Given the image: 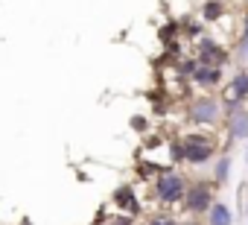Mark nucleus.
Here are the masks:
<instances>
[{
	"label": "nucleus",
	"instance_id": "f257e3e1",
	"mask_svg": "<svg viewBox=\"0 0 248 225\" xmlns=\"http://www.w3.org/2000/svg\"><path fill=\"white\" fill-rule=\"evenodd\" d=\"M187 176L181 170H164L158 178H155V202L164 205V208H172V205H181L184 202V193H187Z\"/></svg>",
	"mask_w": 248,
	"mask_h": 225
},
{
	"label": "nucleus",
	"instance_id": "f03ea898",
	"mask_svg": "<svg viewBox=\"0 0 248 225\" xmlns=\"http://www.w3.org/2000/svg\"><path fill=\"white\" fill-rule=\"evenodd\" d=\"M213 202H216V184L213 181H207V178H190L187 181V193L181 202L187 216H204Z\"/></svg>",
	"mask_w": 248,
	"mask_h": 225
},
{
	"label": "nucleus",
	"instance_id": "7ed1b4c3",
	"mask_svg": "<svg viewBox=\"0 0 248 225\" xmlns=\"http://www.w3.org/2000/svg\"><path fill=\"white\" fill-rule=\"evenodd\" d=\"M181 144H184V164L190 167H204L216 158V144L210 132H190L181 138Z\"/></svg>",
	"mask_w": 248,
	"mask_h": 225
},
{
	"label": "nucleus",
	"instance_id": "20e7f679",
	"mask_svg": "<svg viewBox=\"0 0 248 225\" xmlns=\"http://www.w3.org/2000/svg\"><path fill=\"white\" fill-rule=\"evenodd\" d=\"M222 117V102L213 94H202L196 99H190L187 105V120L193 126H216Z\"/></svg>",
	"mask_w": 248,
	"mask_h": 225
},
{
	"label": "nucleus",
	"instance_id": "39448f33",
	"mask_svg": "<svg viewBox=\"0 0 248 225\" xmlns=\"http://www.w3.org/2000/svg\"><path fill=\"white\" fill-rule=\"evenodd\" d=\"M219 102H222V111H225V114H228V111H233V108H242V105L248 102V70H245V67L233 73V79L225 85Z\"/></svg>",
	"mask_w": 248,
	"mask_h": 225
},
{
	"label": "nucleus",
	"instance_id": "423d86ee",
	"mask_svg": "<svg viewBox=\"0 0 248 225\" xmlns=\"http://www.w3.org/2000/svg\"><path fill=\"white\" fill-rule=\"evenodd\" d=\"M196 59L199 64H207V67H225L228 64V50L207 32H202L196 38Z\"/></svg>",
	"mask_w": 248,
	"mask_h": 225
},
{
	"label": "nucleus",
	"instance_id": "0eeeda50",
	"mask_svg": "<svg viewBox=\"0 0 248 225\" xmlns=\"http://www.w3.org/2000/svg\"><path fill=\"white\" fill-rule=\"evenodd\" d=\"M225 135H228V144L233 141H248V108H233L225 114Z\"/></svg>",
	"mask_w": 248,
	"mask_h": 225
},
{
	"label": "nucleus",
	"instance_id": "6e6552de",
	"mask_svg": "<svg viewBox=\"0 0 248 225\" xmlns=\"http://www.w3.org/2000/svg\"><path fill=\"white\" fill-rule=\"evenodd\" d=\"M111 202H114V208H120L123 213H129V216H135V219H138L140 210H143V205H140V199H138V193H135L132 184H120V187L114 190Z\"/></svg>",
	"mask_w": 248,
	"mask_h": 225
},
{
	"label": "nucleus",
	"instance_id": "1a4fd4ad",
	"mask_svg": "<svg viewBox=\"0 0 248 225\" xmlns=\"http://www.w3.org/2000/svg\"><path fill=\"white\" fill-rule=\"evenodd\" d=\"M190 82H193L196 88L213 91V88H219V82H222V67H207V64H199V67L193 70Z\"/></svg>",
	"mask_w": 248,
	"mask_h": 225
},
{
	"label": "nucleus",
	"instance_id": "9d476101",
	"mask_svg": "<svg viewBox=\"0 0 248 225\" xmlns=\"http://www.w3.org/2000/svg\"><path fill=\"white\" fill-rule=\"evenodd\" d=\"M204 225H233V210L222 199H216L210 205V210L204 213Z\"/></svg>",
	"mask_w": 248,
	"mask_h": 225
},
{
	"label": "nucleus",
	"instance_id": "9b49d317",
	"mask_svg": "<svg viewBox=\"0 0 248 225\" xmlns=\"http://www.w3.org/2000/svg\"><path fill=\"white\" fill-rule=\"evenodd\" d=\"M222 15H225V3H222V0H204L202 9H199L202 24H216V21H222Z\"/></svg>",
	"mask_w": 248,
	"mask_h": 225
},
{
	"label": "nucleus",
	"instance_id": "f8f14e48",
	"mask_svg": "<svg viewBox=\"0 0 248 225\" xmlns=\"http://www.w3.org/2000/svg\"><path fill=\"white\" fill-rule=\"evenodd\" d=\"M228 178H231V155L222 152L216 158V167H213V184L222 187V184H228Z\"/></svg>",
	"mask_w": 248,
	"mask_h": 225
},
{
	"label": "nucleus",
	"instance_id": "ddd939ff",
	"mask_svg": "<svg viewBox=\"0 0 248 225\" xmlns=\"http://www.w3.org/2000/svg\"><path fill=\"white\" fill-rule=\"evenodd\" d=\"M143 225H178V219H175L172 213H167V210H158V213H152Z\"/></svg>",
	"mask_w": 248,
	"mask_h": 225
},
{
	"label": "nucleus",
	"instance_id": "4468645a",
	"mask_svg": "<svg viewBox=\"0 0 248 225\" xmlns=\"http://www.w3.org/2000/svg\"><path fill=\"white\" fill-rule=\"evenodd\" d=\"M170 161L172 164H184V144H181V138L170 141Z\"/></svg>",
	"mask_w": 248,
	"mask_h": 225
},
{
	"label": "nucleus",
	"instance_id": "2eb2a0df",
	"mask_svg": "<svg viewBox=\"0 0 248 225\" xmlns=\"http://www.w3.org/2000/svg\"><path fill=\"white\" fill-rule=\"evenodd\" d=\"M233 56H236V62H242V64L248 62V35H239V38H236V53H233Z\"/></svg>",
	"mask_w": 248,
	"mask_h": 225
},
{
	"label": "nucleus",
	"instance_id": "dca6fc26",
	"mask_svg": "<svg viewBox=\"0 0 248 225\" xmlns=\"http://www.w3.org/2000/svg\"><path fill=\"white\" fill-rule=\"evenodd\" d=\"M102 225H138V219L129 213H117V216H108V222H102Z\"/></svg>",
	"mask_w": 248,
	"mask_h": 225
},
{
	"label": "nucleus",
	"instance_id": "f3484780",
	"mask_svg": "<svg viewBox=\"0 0 248 225\" xmlns=\"http://www.w3.org/2000/svg\"><path fill=\"white\" fill-rule=\"evenodd\" d=\"M129 123H132V129H135V132H140V135H143V132H149V120H146L143 114H135Z\"/></svg>",
	"mask_w": 248,
	"mask_h": 225
},
{
	"label": "nucleus",
	"instance_id": "a211bd4d",
	"mask_svg": "<svg viewBox=\"0 0 248 225\" xmlns=\"http://www.w3.org/2000/svg\"><path fill=\"white\" fill-rule=\"evenodd\" d=\"M178 225H204V222H202V216H184V219H178Z\"/></svg>",
	"mask_w": 248,
	"mask_h": 225
},
{
	"label": "nucleus",
	"instance_id": "6ab92c4d",
	"mask_svg": "<svg viewBox=\"0 0 248 225\" xmlns=\"http://www.w3.org/2000/svg\"><path fill=\"white\" fill-rule=\"evenodd\" d=\"M239 35H248V12H245V18H242V32Z\"/></svg>",
	"mask_w": 248,
	"mask_h": 225
},
{
	"label": "nucleus",
	"instance_id": "aec40b11",
	"mask_svg": "<svg viewBox=\"0 0 248 225\" xmlns=\"http://www.w3.org/2000/svg\"><path fill=\"white\" fill-rule=\"evenodd\" d=\"M18 225H35V222H32V219H27V216H24V219H21V222H18Z\"/></svg>",
	"mask_w": 248,
	"mask_h": 225
},
{
	"label": "nucleus",
	"instance_id": "412c9836",
	"mask_svg": "<svg viewBox=\"0 0 248 225\" xmlns=\"http://www.w3.org/2000/svg\"><path fill=\"white\" fill-rule=\"evenodd\" d=\"M245 3H248V0H245Z\"/></svg>",
	"mask_w": 248,
	"mask_h": 225
}]
</instances>
